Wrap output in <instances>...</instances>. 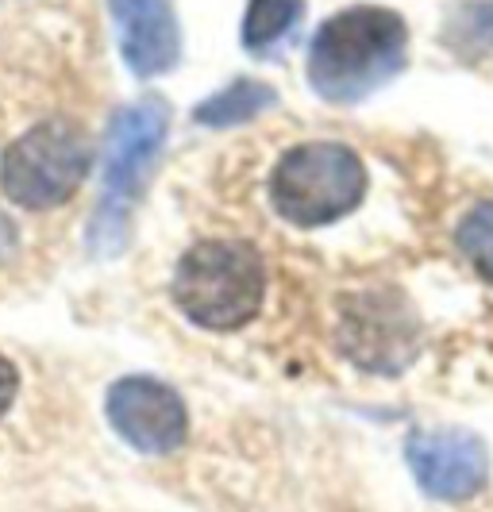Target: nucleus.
I'll list each match as a JSON object with an SVG mask.
<instances>
[{"label":"nucleus","instance_id":"1","mask_svg":"<svg viewBox=\"0 0 493 512\" xmlns=\"http://www.w3.org/2000/svg\"><path fill=\"white\" fill-rule=\"evenodd\" d=\"M409 27L390 8L355 4L324 20L309 47V85L332 104H359L401 74Z\"/></svg>","mask_w":493,"mask_h":512},{"label":"nucleus","instance_id":"2","mask_svg":"<svg viewBox=\"0 0 493 512\" xmlns=\"http://www.w3.org/2000/svg\"><path fill=\"white\" fill-rule=\"evenodd\" d=\"M170 135V104L162 97H139L124 104L104 139V185L97 212L89 220V251L101 258H116L128 247L131 212L143 193V181L151 178L158 154Z\"/></svg>","mask_w":493,"mask_h":512},{"label":"nucleus","instance_id":"3","mask_svg":"<svg viewBox=\"0 0 493 512\" xmlns=\"http://www.w3.org/2000/svg\"><path fill=\"white\" fill-rule=\"evenodd\" d=\"M170 297L189 324L205 332H235L259 316L266 262L247 239H205L182 255Z\"/></svg>","mask_w":493,"mask_h":512},{"label":"nucleus","instance_id":"4","mask_svg":"<svg viewBox=\"0 0 493 512\" xmlns=\"http://www.w3.org/2000/svg\"><path fill=\"white\" fill-rule=\"evenodd\" d=\"M363 193V158L343 143H301L270 174V205L293 228L336 224L359 208Z\"/></svg>","mask_w":493,"mask_h":512},{"label":"nucleus","instance_id":"5","mask_svg":"<svg viewBox=\"0 0 493 512\" xmlns=\"http://www.w3.org/2000/svg\"><path fill=\"white\" fill-rule=\"evenodd\" d=\"M93 166L89 135L70 120H43L24 131L0 162V189L16 208L47 212L66 205Z\"/></svg>","mask_w":493,"mask_h":512},{"label":"nucleus","instance_id":"6","mask_svg":"<svg viewBox=\"0 0 493 512\" xmlns=\"http://www.w3.org/2000/svg\"><path fill=\"white\" fill-rule=\"evenodd\" d=\"M339 347L370 374H401L420 351V324L401 293L393 289L359 293L343 308Z\"/></svg>","mask_w":493,"mask_h":512},{"label":"nucleus","instance_id":"7","mask_svg":"<svg viewBox=\"0 0 493 512\" xmlns=\"http://www.w3.org/2000/svg\"><path fill=\"white\" fill-rule=\"evenodd\" d=\"M108 428L139 455H174L189 439V409L174 385L128 374L104 393Z\"/></svg>","mask_w":493,"mask_h":512},{"label":"nucleus","instance_id":"8","mask_svg":"<svg viewBox=\"0 0 493 512\" xmlns=\"http://www.w3.org/2000/svg\"><path fill=\"white\" fill-rule=\"evenodd\" d=\"M405 462L432 501H470L490 482L486 443L463 428H428L405 439Z\"/></svg>","mask_w":493,"mask_h":512},{"label":"nucleus","instance_id":"9","mask_svg":"<svg viewBox=\"0 0 493 512\" xmlns=\"http://www.w3.org/2000/svg\"><path fill=\"white\" fill-rule=\"evenodd\" d=\"M120 54L135 77H158L178 66L182 31L170 0H108Z\"/></svg>","mask_w":493,"mask_h":512},{"label":"nucleus","instance_id":"10","mask_svg":"<svg viewBox=\"0 0 493 512\" xmlns=\"http://www.w3.org/2000/svg\"><path fill=\"white\" fill-rule=\"evenodd\" d=\"M274 104H278V93L270 85L251 81V77H239L228 89H220L208 101L197 104L193 108V120L205 124V128H235V124H251L255 116H262Z\"/></svg>","mask_w":493,"mask_h":512},{"label":"nucleus","instance_id":"11","mask_svg":"<svg viewBox=\"0 0 493 512\" xmlns=\"http://www.w3.org/2000/svg\"><path fill=\"white\" fill-rule=\"evenodd\" d=\"M305 0H251L243 16V47L251 54H274L301 24Z\"/></svg>","mask_w":493,"mask_h":512},{"label":"nucleus","instance_id":"12","mask_svg":"<svg viewBox=\"0 0 493 512\" xmlns=\"http://www.w3.org/2000/svg\"><path fill=\"white\" fill-rule=\"evenodd\" d=\"M443 43L455 54H463V58L493 51V0L459 4L443 24Z\"/></svg>","mask_w":493,"mask_h":512},{"label":"nucleus","instance_id":"13","mask_svg":"<svg viewBox=\"0 0 493 512\" xmlns=\"http://www.w3.org/2000/svg\"><path fill=\"white\" fill-rule=\"evenodd\" d=\"M455 243H459V251L470 258V266L493 285V201L474 205L467 216L459 220Z\"/></svg>","mask_w":493,"mask_h":512},{"label":"nucleus","instance_id":"14","mask_svg":"<svg viewBox=\"0 0 493 512\" xmlns=\"http://www.w3.org/2000/svg\"><path fill=\"white\" fill-rule=\"evenodd\" d=\"M16 393H20V370H16V362L0 355V420L8 416L12 401H16Z\"/></svg>","mask_w":493,"mask_h":512},{"label":"nucleus","instance_id":"15","mask_svg":"<svg viewBox=\"0 0 493 512\" xmlns=\"http://www.w3.org/2000/svg\"><path fill=\"white\" fill-rule=\"evenodd\" d=\"M16 251V228H12V220L0 212V262Z\"/></svg>","mask_w":493,"mask_h":512}]
</instances>
